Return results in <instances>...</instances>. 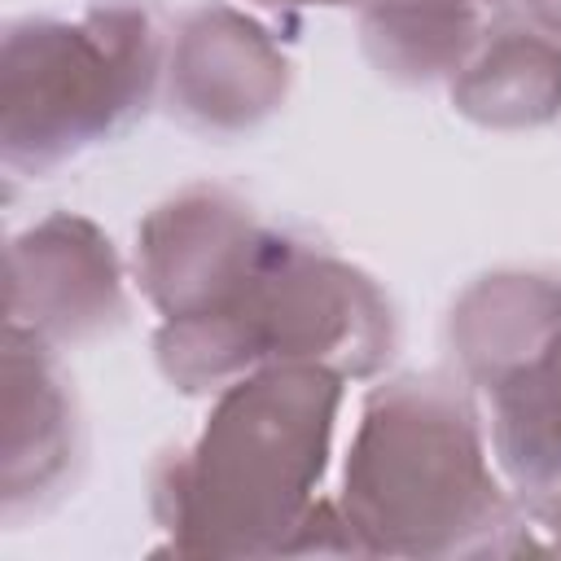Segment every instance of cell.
Returning a JSON list of instances; mask_svg holds the SVG:
<instances>
[{
	"instance_id": "cell-1",
	"label": "cell",
	"mask_w": 561,
	"mask_h": 561,
	"mask_svg": "<svg viewBox=\"0 0 561 561\" xmlns=\"http://www.w3.org/2000/svg\"><path fill=\"white\" fill-rule=\"evenodd\" d=\"M342 377L324 364H267L219 390L188 451L153 482L158 522L184 557L294 552L316 508Z\"/></svg>"
},
{
	"instance_id": "cell-2",
	"label": "cell",
	"mask_w": 561,
	"mask_h": 561,
	"mask_svg": "<svg viewBox=\"0 0 561 561\" xmlns=\"http://www.w3.org/2000/svg\"><path fill=\"white\" fill-rule=\"evenodd\" d=\"M351 548L377 557L517 552L473 403L443 377H399L368 394L351 438L342 504Z\"/></svg>"
},
{
	"instance_id": "cell-3",
	"label": "cell",
	"mask_w": 561,
	"mask_h": 561,
	"mask_svg": "<svg viewBox=\"0 0 561 561\" xmlns=\"http://www.w3.org/2000/svg\"><path fill=\"white\" fill-rule=\"evenodd\" d=\"M158 368L184 394H206L267 364H324L373 377L394 355V311L355 263L289 232H267L245 280L206 316L162 320Z\"/></svg>"
},
{
	"instance_id": "cell-4",
	"label": "cell",
	"mask_w": 561,
	"mask_h": 561,
	"mask_svg": "<svg viewBox=\"0 0 561 561\" xmlns=\"http://www.w3.org/2000/svg\"><path fill=\"white\" fill-rule=\"evenodd\" d=\"M162 75V26L149 0H96L83 18H26L0 53V149L31 175L114 136Z\"/></svg>"
},
{
	"instance_id": "cell-5",
	"label": "cell",
	"mask_w": 561,
	"mask_h": 561,
	"mask_svg": "<svg viewBox=\"0 0 561 561\" xmlns=\"http://www.w3.org/2000/svg\"><path fill=\"white\" fill-rule=\"evenodd\" d=\"M272 228L215 184H193L145 215L136 232V280L162 320L206 316L245 280Z\"/></svg>"
},
{
	"instance_id": "cell-6",
	"label": "cell",
	"mask_w": 561,
	"mask_h": 561,
	"mask_svg": "<svg viewBox=\"0 0 561 561\" xmlns=\"http://www.w3.org/2000/svg\"><path fill=\"white\" fill-rule=\"evenodd\" d=\"M289 61L272 35L232 4L193 9L167 53V101L197 131L237 136L280 110Z\"/></svg>"
},
{
	"instance_id": "cell-7",
	"label": "cell",
	"mask_w": 561,
	"mask_h": 561,
	"mask_svg": "<svg viewBox=\"0 0 561 561\" xmlns=\"http://www.w3.org/2000/svg\"><path fill=\"white\" fill-rule=\"evenodd\" d=\"M127 311L110 237L70 210L39 219L9 245V324L48 346L96 337Z\"/></svg>"
},
{
	"instance_id": "cell-8",
	"label": "cell",
	"mask_w": 561,
	"mask_h": 561,
	"mask_svg": "<svg viewBox=\"0 0 561 561\" xmlns=\"http://www.w3.org/2000/svg\"><path fill=\"white\" fill-rule=\"evenodd\" d=\"M75 399L57 373L53 346L9 324L4 337V513L18 517L44 500L75 460Z\"/></svg>"
},
{
	"instance_id": "cell-9",
	"label": "cell",
	"mask_w": 561,
	"mask_h": 561,
	"mask_svg": "<svg viewBox=\"0 0 561 561\" xmlns=\"http://www.w3.org/2000/svg\"><path fill=\"white\" fill-rule=\"evenodd\" d=\"M451 105L495 131L543 127L561 114V39L530 18H495L451 75Z\"/></svg>"
},
{
	"instance_id": "cell-10",
	"label": "cell",
	"mask_w": 561,
	"mask_h": 561,
	"mask_svg": "<svg viewBox=\"0 0 561 561\" xmlns=\"http://www.w3.org/2000/svg\"><path fill=\"white\" fill-rule=\"evenodd\" d=\"M561 333V285L543 272L478 276L451 307L447 337L460 373L486 390L500 373Z\"/></svg>"
},
{
	"instance_id": "cell-11",
	"label": "cell",
	"mask_w": 561,
	"mask_h": 561,
	"mask_svg": "<svg viewBox=\"0 0 561 561\" xmlns=\"http://www.w3.org/2000/svg\"><path fill=\"white\" fill-rule=\"evenodd\" d=\"M491 443L517 491L548 500L561 491V333L500 373L486 390Z\"/></svg>"
},
{
	"instance_id": "cell-12",
	"label": "cell",
	"mask_w": 561,
	"mask_h": 561,
	"mask_svg": "<svg viewBox=\"0 0 561 561\" xmlns=\"http://www.w3.org/2000/svg\"><path fill=\"white\" fill-rule=\"evenodd\" d=\"M482 9L456 0H364L368 61L394 83L451 79L482 35Z\"/></svg>"
},
{
	"instance_id": "cell-13",
	"label": "cell",
	"mask_w": 561,
	"mask_h": 561,
	"mask_svg": "<svg viewBox=\"0 0 561 561\" xmlns=\"http://www.w3.org/2000/svg\"><path fill=\"white\" fill-rule=\"evenodd\" d=\"M530 22H539L552 39H561V0H526Z\"/></svg>"
},
{
	"instance_id": "cell-14",
	"label": "cell",
	"mask_w": 561,
	"mask_h": 561,
	"mask_svg": "<svg viewBox=\"0 0 561 561\" xmlns=\"http://www.w3.org/2000/svg\"><path fill=\"white\" fill-rule=\"evenodd\" d=\"M539 517H543V530H548V539H552V548L561 552V491L543 500V513H539Z\"/></svg>"
},
{
	"instance_id": "cell-15",
	"label": "cell",
	"mask_w": 561,
	"mask_h": 561,
	"mask_svg": "<svg viewBox=\"0 0 561 561\" xmlns=\"http://www.w3.org/2000/svg\"><path fill=\"white\" fill-rule=\"evenodd\" d=\"M259 4H272V9H298V4H355V0H259Z\"/></svg>"
},
{
	"instance_id": "cell-16",
	"label": "cell",
	"mask_w": 561,
	"mask_h": 561,
	"mask_svg": "<svg viewBox=\"0 0 561 561\" xmlns=\"http://www.w3.org/2000/svg\"><path fill=\"white\" fill-rule=\"evenodd\" d=\"M456 4H473V9H486V4H504V0H456Z\"/></svg>"
}]
</instances>
